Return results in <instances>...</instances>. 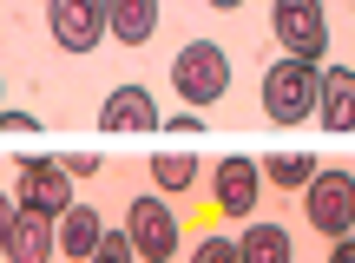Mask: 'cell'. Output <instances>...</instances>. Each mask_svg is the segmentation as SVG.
<instances>
[{
	"label": "cell",
	"instance_id": "1",
	"mask_svg": "<svg viewBox=\"0 0 355 263\" xmlns=\"http://www.w3.org/2000/svg\"><path fill=\"white\" fill-rule=\"evenodd\" d=\"M171 86H178V99H191V105H217L230 92V53L217 46V40H191V46H178Z\"/></svg>",
	"mask_w": 355,
	"mask_h": 263
},
{
	"label": "cell",
	"instance_id": "2",
	"mask_svg": "<svg viewBox=\"0 0 355 263\" xmlns=\"http://www.w3.org/2000/svg\"><path fill=\"white\" fill-rule=\"evenodd\" d=\"M270 33L283 40V60L316 66L329 53V13H322V0H277L270 7Z\"/></svg>",
	"mask_w": 355,
	"mask_h": 263
},
{
	"label": "cell",
	"instance_id": "3",
	"mask_svg": "<svg viewBox=\"0 0 355 263\" xmlns=\"http://www.w3.org/2000/svg\"><path fill=\"white\" fill-rule=\"evenodd\" d=\"M263 112L277 126H296V119L316 112V66L309 60H277L263 73Z\"/></svg>",
	"mask_w": 355,
	"mask_h": 263
},
{
	"label": "cell",
	"instance_id": "4",
	"mask_svg": "<svg viewBox=\"0 0 355 263\" xmlns=\"http://www.w3.org/2000/svg\"><path fill=\"white\" fill-rule=\"evenodd\" d=\"M309 224L322 230V237H349L355 230V178L336 164V171H322L316 164V178H309Z\"/></svg>",
	"mask_w": 355,
	"mask_h": 263
},
{
	"label": "cell",
	"instance_id": "5",
	"mask_svg": "<svg viewBox=\"0 0 355 263\" xmlns=\"http://www.w3.org/2000/svg\"><path fill=\"white\" fill-rule=\"evenodd\" d=\"M125 244H132V257H145V263L178 257V217H171V204H165V198H132V211H125Z\"/></svg>",
	"mask_w": 355,
	"mask_h": 263
},
{
	"label": "cell",
	"instance_id": "6",
	"mask_svg": "<svg viewBox=\"0 0 355 263\" xmlns=\"http://www.w3.org/2000/svg\"><path fill=\"white\" fill-rule=\"evenodd\" d=\"M46 26L66 53H92L105 40V0H46Z\"/></svg>",
	"mask_w": 355,
	"mask_h": 263
},
{
	"label": "cell",
	"instance_id": "7",
	"mask_svg": "<svg viewBox=\"0 0 355 263\" xmlns=\"http://www.w3.org/2000/svg\"><path fill=\"white\" fill-rule=\"evenodd\" d=\"M20 204L60 217L66 204H73V171H66V158H20Z\"/></svg>",
	"mask_w": 355,
	"mask_h": 263
},
{
	"label": "cell",
	"instance_id": "8",
	"mask_svg": "<svg viewBox=\"0 0 355 263\" xmlns=\"http://www.w3.org/2000/svg\"><path fill=\"white\" fill-rule=\"evenodd\" d=\"M53 257H60V244H53V217H46V211H26V204H13L7 244H0V263H53Z\"/></svg>",
	"mask_w": 355,
	"mask_h": 263
},
{
	"label": "cell",
	"instance_id": "9",
	"mask_svg": "<svg viewBox=\"0 0 355 263\" xmlns=\"http://www.w3.org/2000/svg\"><path fill=\"white\" fill-rule=\"evenodd\" d=\"M99 132H105V138H145V132H158V105H152V92H145V86H119V92H105V105H99Z\"/></svg>",
	"mask_w": 355,
	"mask_h": 263
},
{
	"label": "cell",
	"instance_id": "10",
	"mask_svg": "<svg viewBox=\"0 0 355 263\" xmlns=\"http://www.w3.org/2000/svg\"><path fill=\"white\" fill-rule=\"evenodd\" d=\"M217 211L224 217H250L257 198H263V171H257V158H243V151H230L224 164H217Z\"/></svg>",
	"mask_w": 355,
	"mask_h": 263
},
{
	"label": "cell",
	"instance_id": "11",
	"mask_svg": "<svg viewBox=\"0 0 355 263\" xmlns=\"http://www.w3.org/2000/svg\"><path fill=\"white\" fill-rule=\"evenodd\" d=\"M316 119H322V132L349 138V126H355V73L349 66L316 73Z\"/></svg>",
	"mask_w": 355,
	"mask_h": 263
},
{
	"label": "cell",
	"instance_id": "12",
	"mask_svg": "<svg viewBox=\"0 0 355 263\" xmlns=\"http://www.w3.org/2000/svg\"><path fill=\"white\" fill-rule=\"evenodd\" d=\"M99 237H105V217L92 211V204H79V198L53 217V244H60V257H73V263H86Z\"/></svg>",
	"mask_w": 355,
	"mask_h": 263
},
{
	"label": "cell",
	"instance_id": "13",
	"mask_svg": "<svg viewBox=\"0 0 355 263\" xmlns=\"http://www.w3.org/2000/svg\"><path fill=\"white\" fill-rule=\"evenodd\" d=\"M105 33L119 46H145L158 33V0H105Z\"/></svg>",
	"mask_w": 355,
	"mask_h": 263
},
{
	"label": "cell",
	"instance_id": "14",
	"mask_svg": "<svg viewBox=\"0 0 355 263\" xmlns=\"http://www.w3.org/2000/svg\"><path fill=\"white\" fill-rule=\"evenodd\" d=\"M230 244H237V263H290L296 257L283 224H250L243 237H230Z\"/></svg>",
	"mask_w": 355,
	"mask_h": 263
},
{
	"label": "cell",
	"instance_id": "15",
	"mask_svg": "<svg viewBox=\"0 0 355 263\" xmlns=\"http://www.w3.org/2000/svg\"><path fill=\"white\" fill-rule=\"evenodd\" d=\"M257 171H263L270 185H283V191H303L309 178H316V158H309V151H277V158H263Z\"/></svg>",
	"mask_w": 355,
	"mask_h": 263
},
{
	"label": "cell",
	"instance_id": "16",
	"mask_svg": "<svg viewBox=\"0 0 355 263\" xmlns=\"http://www.w3.org/2000/svg\"><path fill=\"white\" fill-rule=\"evenodd\" d=\"M191 178H198V158H191V151H152V185L158 191H191Z\"/></svg>",
	"mask_w": 355,
	"mask_h": 263
},
{
	"label": "cell",
	"instance_id": "17",
	"mask_svg": "<svg viewBox=\"0 0 355 263\" xmlns=\"http://www.w3.org/2000/svg\"><path fill=\"white\" fill-rule=\"evenodd\" d=\"M86 263H139V257H132V244H125V230H119V237H112V230H105V237L92 244V257H86Z\"/></svg>",
	"mask_w": 355,
	"mask_h": 263
},
{
	"label": "cell",
	"instance_id": "18",
	"mask_svg": "<svg viewBox=\"0 0 355 263\" xmlns=\"http://www.w3.org/2000/svg\"><path fill=\"white\" fill-rule=\"evenodd\" d=\"M191 263H237V244L230 237H204L198 251H191Z\"/></svg>",
	"mask_w": 355,
	"mask_h": 263
},
{
	"label": "cell",
	"instance_id": "19",
	"mask_svg": "<svg viewBox=\"0 0 355 263\" xmlns=\"http://www.w3.org/2000/svg\"><path fill=\"white\" fill-rule=\"evenodd\" d=\"M0 132H13V138H26V132H40V119H26V112H0Z\"/></svg>",
	"mask_w": 355,
	"mask_h": 263
},
{
	"label": "cell",
	"instance_id": "20",
	"mask_svg": "<svg viewBox=\"0 0 355 263\" xmlns=\"http://www.w3.org/2000/svg\"><path fill=\"white\" fill-rule=\"evenodd\" d=\"M66 171H73V178H92V171H99V151H79V158L66 164Z\"/></svg>",
	"mask_w": 355,
	"mask_h": 263
},
{
	"label": "cell",
	"instance_id": "21",
	"mask_svg": "<svg viewBox=\"0 0 355 263\" xmlns=\"http://www.w3.org/2000/svg\"><path fill=\"white\" fill-rule=\"evenodd\" d=\"M329 263H355V244H349V237H336V257H329Z\"/></svg>",
	"mask_w": 355,
	"mask_h": 263
},
{
	"label": "cell",
	"instance_id": "22",
	"mask_svg": "<svg viewBox=\"0 0 355 263\" xmlns=\"http://www.w3.org/2000/svg\"><path fill=\"white\" fill-rule=\"evenodd\" d=\"M7 217H13V198L0 191V244H7Z\"/></svg>",
	"mask_w": 355,
	"mask_h": 263
},
{
	"label": "cell",
	"instance_id": "23",
	"mask_svg": "<svg viewBox=\"0 0 355 263\" xmlns=\"http://www.w3.org/2000/svg\"><path fill=\"white\" fill-rule=\"evenodd\" d=\"M211 7H217V13H237V7H243V0H211Z\"/></svg>",
	"mask_w": 355,
	"mask_h": 263
}]
</instances>
